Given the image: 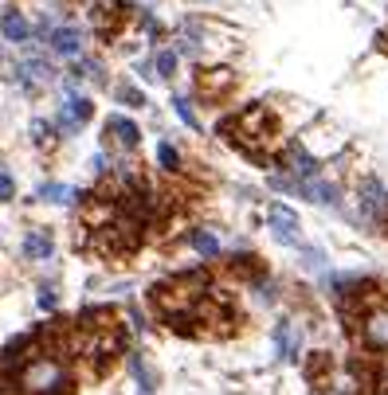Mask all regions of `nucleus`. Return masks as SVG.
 Here are the masks:
<instances>
[{"instance_id": "nucleus-1", "label": "nucleus", "mask_w": 388, "mask_h": 395, "mask_svg": "<svg viewBox=\"0 0 388 395\" xmlns=\"http://www.w3.org/2000/svg\"><path fill=\"white\" fill-rule=\"evenodd\" d=\"M71 372L55 353H40L16 372V391L20 395H67Z\"/></svg>"}, {"instance_id": "nucleus-2", "label": "nucleus", "mask_w": 388, "mask_h": 395, "mask_svg": "<svg viewBox=\"0 0 388 395\" xmlns=\"http://www.w3.org/2000/svg\"><path fill=\"white\" fill-rule=\"evenodd\" d=\"M137 239H142V231H137L134 219H114V223L94 228V251H102V254H130L137 247Z\"/></svg>"}, {"instance_id": "nucleus-3", "label": "nucleus", "mask_w": 388, "mask_h": 395, "mask_svg": "<svg viewBox=\"0 0 388 395\" xmlns=\"http://www.w3.org/2000/svg\"><path fill=\"white\" fill-rule=\"evenodd\" d=\"M228 129H236V141L239 145H247V149H259L263 141H270V114H267V106H251V110H244L236 122H232Z\"/></svg>"}, {"instance_id": "nucleus-4", "label": "nucleus", "mask_w": 388, "mask_h": 395, "mask_svg": "<svg viewBox=\"0 0 388 395\" xmlns=\"http://www.w3.org/2000/svg\"><path fill=\"white\" fill-rule=\"evenodd\" d=\"M361 341L369 353L388 356V302H377L361 313Z\"/></svg>"}, {"instance_id": "nucleus-5", "label": "nucleus", "mask_w": 388, "mask_h": 395, "mask_svg": "<svg viewBox=\"0 0 388 395\" xmlns=\"http://www.w3.org/2000/svg\"><path fill=\"white\" fill-rule=\"evenodd\" d=\"M94 118V102L91 98H67L63 102V110H59V134H79V129L86 126V122Z\"/></svg>"}, {"instance_id": "nucleus-6", "label": "nucleus", "mask_w": 388, "mask_h": 395, "mask_svg": "<svg viewBox=\"0 0 388 395\" xmlns=\"http://www.w3.org/2000/svg\"><path fill=\"white\" fill-rule=\"evenodd\" d=\"M267 219H270V231H275V239H279V243H298V216L290 208L275 204V208L267 211Z\"/></svg>"}, {"instance_id": "nucleus-7", "label": "nucleus", "mask_w": 388, "mask_h": 395, "mask_svg": "<svg viewBox=\"0 0 388 395\" xmlns=\"http://www.w3.org/2000/svg\"><path fill=\"white\" fill-rule=\"evenodd\" d=\"M106 137H110V145H118V149H134L137 141H142V129L134 126L130 118H110L106 122Z\"/></svg>"}, {"instance_id": "nucleus-8", "label": "nucleus", "mask_w": 388, "mask_h": 395, "mask_svg": "<svg viewBox=\"0 0 388 395\" xmlns=\"http://www.w3.org/2000/svg\"><path fill=\"white\" fill-rule=\"evenodd\" d=\"M0 35H4V40L8 43H28L32 40V20L24 16V12H4V16H0Z\"/></svg>"}, {"instance_id": "nucleus-9", "label": "nucleus", "mask_w": 388, "mask_h": 395, "mask_svg": "<svg viewBox=\"0 0 388 395\" xmlns=\"http://www.w3.org/2000/svg\"><path fill=\"white\" fill-rule=\"evenodd\" d=\"M51 51L63 55V59L83 55V32H79V28H55V32H51Z\"/></svg>"}, {"instance_id": "nucleus-10", "label": "nucleus", "mask_w": 388, "mask_h": 395, "mask_svg": "<svg viewBox=\"0 0 388 395\" xmlns=\"http://www.w3.org/2000/svg\"><path fill=\"white\" fill-rule=\"evenodd\" d=\"M16 78H24V90H40V86H47L51 78H55V71L43 59H28V63H20Z\"/></svg>"}, {"instance_id": "nucleus-11", "label": "nucleus", "mask_w": 388, "mask_h": 395, "mask_svg": "<svg viewBox=\"0 0 388 395\" xmlns=\"http://www.w3.org/2000/svg\"><path fill=\"white\" fill-rule=\"evenodd\" d=\"M24 254H28V259H35V262H40V259H51V254H55V239H51V231H28V235H24Z\"/></svg>"}, {"instance_id": "nucleus-12", "label": "nucleus", "mask_w": 388, "mask_h": 395, "mask_svg": "<svg viewBox=\"0 0 388 395\" xmlns=\"http://www.w3.org/2000/svg\"><path fill=\"white\" fill-rule=\"evenodd\" d=\"M361 208H365V216H380V211H384V188H380L377 180H365Z\"/></svg>"}, {"instance_id": "nucleus-13", "label": "nucleus", "mask_w": 388, "mask_h": 395, "mask_svg": "<svg viewBox=\"0 0 388 395\" xmlns=\"http://www.w3.org/2000/svg\"><path fill=\"white\" fill-rule=\"evenodd\" d=\"M228 86H232V75H228V71H208V75H200V94H208V98L224 94Z\"/></svg>"}, {"instance_id": "nucleus-14", "label": "nucleus", "mask_w": 388, "mask_h": 395, "mask_svg": "<svg viewBox=\"0 0 388 395\" xmlns=\"http://www.w3.org/2000/svg\"><path fill=\"white\" fill-rule=\"evenodd\" d=\"M188 243H193L204 259H216V254H219V239L212 235V231H193V235H188Z\"/></svg>"}, {"instance_id": "nucleus-15", "label": "nucleus", "mask_w": 388, "mask_h": 395, "mask_svg": "<svg viewBox=\"0 0 388 395\" xmlns=\"http://www.w3.org/2000/svg\"><path fill=\"white\" fill-rule=\"evenodd\" d=\"M290 172H295V177H314V172H318L314 160L306 157V149H298V145H290Z\"/></svg>"}, {"instance_id": "nucleus-16", "label": "nucleus", "mask_w": 388, "mask_h": 395, "mask_svg": "<svg viewBox=\"0 0 388 395\" xmlns=\"http://www.w3.org/2000/svg\"><path fill=\"white\" fill-rule=\"evenodd\" d=\"M153 71H157V78H173L177 75V51H157L153 55Z\"/></svg>"}, {"instance_id": "nucleus-17", "label": "nucleus", "mask_w": 388, "mask_h": 395, "mask_svg": "<svg viewBox=\"0 0 388 395\" xmlns=\"http://www.w3.org/2000/svg\"><path fill=\"white\" fill-rule=\"evenodd\" d=\"M275 341H279L283 356H287V360H295V353H298V341H295V329H290V325H279V329H275Z\"/></svg>"}, {"instance_id": "nucleus-18", "label": "nucleus", "mask_w": 388, "mask_h": 395, "mask_svg": "<svg viewBox=\"0 0 388 395\" xmlns=\"http://www.w3.org/2000/svg\"><path fill=\"white\" fill-rule=\"evenodd\" d=\"M157 165L165 168V172H177V168H181V153L173 149L169 141H161V145H157Z\"/></svg>"}, {"instance_id": "nucleus-19", "label": "nucleus", "mask_w": 388, "mask_h": 395, "mask_svg": "<svg viewBox=\"0 0 388 395\" xmlns=\"http://www.w3.org/2000/svg\"><path fill=\"white\" fill-rule=\"evenodd\" d=\"M32 141L40 145V149H51V145H55V129H51L47 122L35 118V122H32Z\"/></svg>"}, {"instance_id": "nucleus-20", "label": "nucleus", "mask_w": 388, "mask_h": 395, "mask_svg": "<svg viewBox=\"0 0 388 395\" xmlns=\"http://www.w3.org/2000/svg\"><path fill=\"white\" fill-rule=\"evenodd\" d=\"M173 106H177V118L185 122L188 129H200V122H196V114H193V106H188V98H173Z\"/></svg>"}, {"instance_id": "nucleus-21", "label": "nucleus", "mask_w": 388, "mask_h": 395, "mask_svg": "<svg viewBox=\"0 0 388 395\" xmlns=\"http://www.w3.org/2000/svg\"><path fill=\"white\" fill-rule=\"evenodd\" d=\"M118 102H126V106H145V94L137 90V86L122 83V86H118Z\"/></svg>"}, {"instance_id": "nucleus-22", "label": "nucleus", "mask_w": 388, "mask_h": 395, "mask_svg": "<svg viewBox=\"0 0 388 395\" xmlns=\"http://www.w3.org/2000/svg\"><path fill=\"white\" fill-rule=\"evenodd\" d=\"M130 372L142 379V387H153V376H149V368L142 364V356H130Z\"/></svg>"}, {"instance_id": "nucleus-23", "label": "nucleus", "mask_w": 388, "mask_h": 395, "mask_svg": "<svg viewBox=\"0 0 388 395\" xmlns=\"http://www.w3.org/2000/svg\"><path fill=\"white\" fill-rule=\"evenodd\" d=\"M12 196H16V180L0 168V200H12Z\"/></svg>"}, {"instance_id": "nucleus-24", "label": "nucleus", "mask_w": 388, "mask_h": 395, "mask_svg": "<svg viewBox=\"0 0 388 395\" xmlns=\"http://www.w3.org/2000/svg\"><path fill=\"white\" fill-rule=\"evenodd\" d=\"M35 302H40V309H55V305H59V297H55V290H40V297H35Z\"/></svg>"}, {"instance_id": "nucleus-25", "label": "nucleus", "mask_w": 388, "mask_h": 395, "mask_svg": "<svg viewBox=\"0 0 388 395\" xmlns=\"http://www.w3.org/2000/svg\"><path fill=\"white\" fill-rule=\"evenodd\" d=\"M380 395H388V391H380Z\"/></svg>"}]
</instances>
